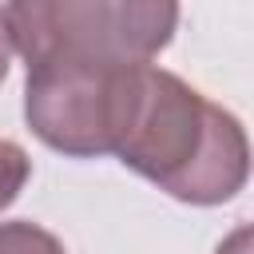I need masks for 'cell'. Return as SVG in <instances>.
Returning a JSON list of instances; mask_svg holds the SVG:
<instances>
[{
	"label": "cell",
	"instance_id": "277c9868",
	"mask_svg": "<svg viewBox=\"0 0 254 254\" xmlns=\"http://www.w3.org/2000/svg\"><path fill=\"white\" fill-rule=\"evenodd\" d=\"M0 254H67L56 234L36 222H0Z\"/></svg>",
	"mask_w": 254,
	"mask_h": 254
},
{
	"label": "cell",
	"instance_id": "52a82bcc",
	"mask_svg": "<svg viewBox=\"0 0 254 254\" xmlns=\"http://www.w3.org/2000/svg\"><path fill=\"white\" fill-rule=\"evenodd\" d=\"M246 246H250V230L242 226V230H238L226 246H218V254H246Z\"/></svg>",
	"mask_w": 254,
	"mask_h": 254
},
{
	"label": "cell",
	"instance_id": "6da1fadb",
	"mask_svg": "<svg viewBox=\"0 0 254 254\" xmlns=\"http://www.w3.org/2000/svg\"><path fill=\"white\" fill-rule=\"evenodd\" d=\"M107 151L194 206L234 198L250 175L242 123L151 64L115 75L107 99Z\"/></svg>",
	"mask_w": 254,
	"mask_h": 254
},
{
	"label": "cell",
	"instance_id": "3957f363",
	"mask_svg": "<svg viewBox=\"0 0 254 254\" xmlns=\"http://www.w3.org/2000/svg\"><path fill=\"white\" fill-rule=\"evenodd\" d=\"M123 67L36 64L24 83L28 127L56 151L91 159L107 155V99Z\"/></svg>",
	"mask_w": 254,
	"mask_h": 254
},
{
	"label": "cell",
	"instance_id": "7a4b0ae2",
	"mask_svg": "<svg viewBox=\"0 0 254 254\" xmlns=\"http://www.w3.org/2000/svg\"><path fill=\"white\" fill-rule=\"evenodd\" d=\"M4 24L28 67H139L171 44L179 8L167 0H32L8 4Z\"/></svg>",
	"mask_w": 254,
	"mask_h": 254
},
{
	"label": "cell",
	"instance_id": "5b68a950",
	"mask_svg": "<svg viewBox=\"0 0 254 254\" xmlns=\"http://www.w3.org/2000/svg\"><path fill=\"white\" fill-rule=\"evenodd\" d=\"M28 175H32V163H28V155H24L16 143L0 139V210L16 202V194L24 190Z\"/></svg>",
	"mask_w": 254,
	"mask_h": 254
},
{
	"label": "cell",
	"instance_id": "8992f818",
	"mask_svg": "<svg viewBox=\"0 0 254 254\" xmlns=\"http://www.w3.org/2000/svg\"><path fill=\"white\" fill-rule=\"evenodd\" d=\"M8 60H12V40H8V24H4V8H0V83L8 75Z\"/></svg>",
	"mask_w": 254,
	"mask_h": 254
}]
</instances>
